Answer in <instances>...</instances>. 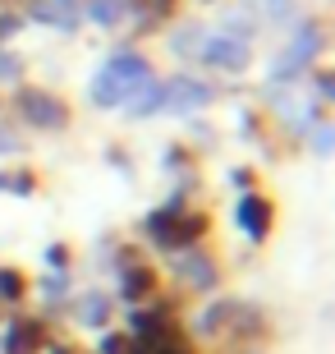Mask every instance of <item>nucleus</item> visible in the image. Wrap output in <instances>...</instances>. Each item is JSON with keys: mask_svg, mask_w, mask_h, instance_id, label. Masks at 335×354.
Returning a JSON list of instances; mask_svg holds the SVG:
<instances>
[{"mask_svg": "<svg viewBox=\"0 0 335 354\" xmlns=\"http://www.w3.org/2000/svg\"><path fill=\"white\" fill-rule=\"evenodd\" d=\"M142 83H152V65H147V55L115 51L111 60H106V69L92 79V102L102 106V111H111V106L129 102Z\"/></svg>", "mask_w": 335, "mask_h": 354, "instance_id": "nucleus-1", "label": "nucleus"}, {"mask_svg": "<svg viewBox=\"0 0 335 354\" xmlns=\"http://www.w3.org/2000/svg\"><path fill=\"white\" fill-rule=\"evenodd\" d=\"M322 51V28L317 24H308V28H298L294 32V41H289V51L276 60V69H271V83H289V79H298L303 69L312 65V55Z\"/></svg>", "mask_w": 335, "mask_h": 354, "instance_id": "nucleus-2", "label": "nucleus"}, {"mask_svg": "<svg viewBox=\"0 0 335 354\" xmlns=\"http://www.w3.org/2000/svg\"><path fill=\"white\" fill-rule=\"evenodd\" d=\"M198 230H202V216L198 212H152L147 216V235L161 239L166 249H184Z\"/></svg>", "mask_w": 335, "mask_h": 354, "instance_id": "nucleus-3", "label": "nucleus"}, {"mask_svg": "<svg viewBox=\"0 0 335 354\" xmlns=\"http://www.w3.org/2000/svg\"><path fill=\"white\" fill-rule=\"evenodd\" d=\"M202 60H207V65H216V69H225V74H244L248 60H253V46H248L244 37H230V32H220V37H207Z\"/></svg>", "mask_w": 335, "mask_h": 354, "instance_id": "nucleus-4", "label": "nucleus"}, {"mask_svg": "<svg viewBox=\"0 0 335 354\" xmlns=\"http://www.w3.org/2000/svg\"><path fill=\"white\" fill-rule=\"evenodd\" d=\"M161 92H166L161 111H202V106H211V88L193 74H175L170 83H161Z\"/></svg>", "mask_w": 335, "mask_h": 354, "instance_id": "nucleus-5", "label": "nucleus"}, {"mask_svg": "<svg viewBox=\"0 0 335 354\" xmlns=\"http://www.w3.org/2000/svg\"><path fill=\"white\" fill-rule=\"evenodd\" d=\"M234 221H239V230H244L253 244H262V239L271 235V203L258 198V194H244L239 207H234Z\"/></svg>", "mask_w": 335, "mask_h": 354, "instance_id": "nucleus-6", "label": "nucleus"}, {"mask_svg": "<svg viewBox=\"0 0 335 354\" xmlns=\"http://www.w3.org/2000/svg\"><path fill=\"white\" fill-rule=\"evenodd\" d=\"M23 115L37 124V129H65L69 111L60 106V97H46V92H28L23 97Z\"/></svg>", "mask_w": 335, "mask_h": 354, "instance_id": "nucleus-7", "label": "nucleus"}, {"mask_svg": "<svg viewBox=\"0 0 335 354\" xmlns=\"http://www.w3.org/2000/svg\"><path fill=\"white\" fill-rule=\"evenodd\" d=\"M41 19V24H55V28H74L78 24V5L74 0H37V10H32Z\"/></svg>", "mask_w": 335, "mask_h": 354, "instance_id": "nucleus-8", "label": "nucleus"}, {"mask_svg": "<svg viewBox=\"0 0 335 354\" xmlns=\"http://www.w3.org/2000/svg\"><path fill=\"white\" fill-rule=\"evenodd\" d=\"M180 272L189 276V281H193L198 290H211V286H216V267L207 263V258H193V263L184 258V263H180Z\"/></svg>", "mask_w": 335, "mask_h": 354, "instance_id": "nucleus-9", "label": "nucleus"}, {"mask_svg": "<svg viewBox=\"0 0 335 354\" xmlns=\"http://www.w3.org/2000/svg\"><path fill=\"white\" fill-rule=\"evenodd\" d=\"M161 106H166V92H161V83H142V97H138V106H129V115L142 120V115H152V111H161Z\"/></svg>", "mask_w": 335, "mask_h": 354, "instance_id": "nucleus-10", "label": "nucleus"}, {"mask_svg": "<svg viewBox=\"0 0 335 354\" xmlns=\"http://www.w3.org/2000/svg\"><path fill=\"white\" fill-rule=\"evenodd\" d=\"M119 286H124V295H129V299H138V295H147V290L156 286V276L147 272V267H129V272H124V281H119Z\"/></svg>", "mask_w": 335, "mask_h": 354, "instance_id": "nucleus-11", "label": "nucleus"}, {"mask_svg": "<svg viewBox=\"0 0 335 354\" xmlns=\"http://www.w3.org/2000/svg\"><path fill=\"white\" fill-rule=\"evenodd\" d=\"M88 14H92L102 28H115L119 14H124V5H119V0H88Z\"/></svg>", "mask_w": 335, "mask_h": 354, "instance_id": "nucleus-12", "label": "nucleus"}, {"mask_svg": "<svg viewBox=\"0 0 335 354\" xmlns=\"http://www.w3.org/2000/svg\"><path fill=\"white\" fill-rule=\"evenodd\" d=\"M5 345H10V354H28L32 345H41V331L32 327V322H19V331H14Z\"/></svg>", "mask_w": 335, "mask_h": 354, "instance_id": "nucleus-13", "label": "nucleus"}, {"mask_svg": "<svg viewBox=\"0 0 335 354\" xmlns=\"http://www.w3.org/2000/svg\"><path fill=\"white\" fill-rule=\"evenodd\" d=\"M78 313L88 317V327H102V322H106V299H102V295H88V299L78 304Z\"/></svg>", "mask_w": 335, "mask_h": 354, "instance_id": "nucleus-14", "label": "nucleus"}, {"mask_svg": "<svg viewBox=\"0 0 335 354\" xmlns=\"http://www.w3.org/2000/svg\"><path fill=\"white\" fill-rule=\"evenodd\" d=\"M19 74V60L14 55H0V79H14Z\"/></svg>", "mask_w": 335, "mask_h": 354, "instance_id": "nucleus-15", "label": "nucleus"}, {"mask_svg": "<svg viewBox=\"0 0 335 354\" xmlns=\"http://www.w3.org/2000/svg\"><path fill=\"white\" fill-rule=\"evenodd\" d=\"M102 350H106V354H124V345H119L115 336H106V345H102Z\"/></svg>", "mask_w": 335, "mask_h": 354, "instance_id": "nucleus-16", "label": "nucleus"}]
</instances>
